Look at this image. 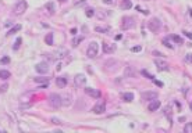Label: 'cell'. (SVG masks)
<instances>
[{
  "label": "cell",
  "mask_w": 192,
  "mask_h": 133,
  "mask_svg": "<svg viewBox=\"0 0 192 133\" xmlns=\"http://www.w3.org/2000/svg\"><path fill=\"white\" fill-rule=\"evenodd\" d=\"M49 103H50V105H52L53 108H60V107L63 105V99H61L60 94L52 93V94L49 96Z\"/></svg>",
  "instance_id": "1"
},
{
  "label": "cell",
  "mask_w": 192,
  "mask_h": 133,
  "mask_svg": "<svg viewBox=\"0 0 192 133\" xmlns=\"http://www.w3.org/2000/svg\"><path fill=\"white\" fill-rule=\"evenodd\" d=\"M97 53H99V44L96 42H91L89 46H88V50H86V56L89 58H95L97 56Z\"/></svg>",
  "instance_id": "2"
},
{
  "label": "cell",
  "mask_w": 192,
  "mask_h": 133,
  "mask_svg": "<svg viewBox=\"0 0 192 133\" xmlns=\"http://www.w3.org/2000/svg\"><path fill=\"white\" fill-rule=\"evenodd\" d=\"M27 9H28V3H27L25 0H20V1L13 7V11H14L15 14L21 15V14H24V13L27 11Z\"/></svg>",
  "instance_id": "3"
},
{
  "label": "cell",
  "mask_w": 192,
  "mask_h": 133,
  "mask_svg": "<svg viewBox=\"0 0 192 133\" xmlns=\"http://www.w3.org/2000/svg\"><path fill=\"white\" fill-rule=\"evenodd\" d=\"M135 26V18L134 17H128V15H125V17H123V24H121V28L123 29H132Z\"/></svg>",
  "instance_id": "4"
},
{
  "label": "cell",
  "mask_w": 192,
  "mask_h": 133,
  "mask_svg": "<svg viewBox=\"0 0 192 133\" xmlns=\"http://www.w3.org/2000/svg\"><path fill=\"white\" fill-rule=\"evenodd\" d=\"M49 64L47 62H39V64H36L35 65V71L38 72V73H41V75H45V73H47L49 72Z\"/></svg>",
  "instance_id": "5"
},
{
  "label": "cell",
  "mask_w": 192,
  "mask_h": 133,
  "mask_svg": "<svg viewBox=\"0 0 192 133\" xmlns=\"http://www.w3.org/2000/svg\"><path fill=\"white\" fill-rule=\"evenodd\" d=\"M161 26V22H160L159 18H152V20L148 22V28H149L152 32H157Z\"/></svg>",
  "instance_id": "6"
},
{
  "label": "cell",
  "mask_w": 192,
  "mask_h": 133,
  "mask_svg": "<svg viewBox=\"0 0 192 133\" xmlns=\"http://www.w3.org/2000/svg\"><path fill=\"white\" fill-rule=\"evenodd\" d=\"M118 65H120L118 61H116V60H109L107 62H105V69L109 72H114V71H117Z\"/></svg>",
  "instance_id": "7"
},
{
  "label": "cell",
  "mask_w": 192,
  "mask_h": 133,
  "mask_svg": "<svg viewBox=\"0 0 192 133\" xmlns=\"http://www.w3.org/2000/svg\"><path fill=\"white\" fill-rule=\"evenodd\" d=\"M105 111H106V103L105 101H99L95 107L92 108V112L97 114V115H99V114H103Z\"/></svg>",
  "instance_id": "8"
},
{
  "label": "cell",
  "mask_w": 192,
  "mask_h": 133,
  "mask_svg": "<svg viewBox=\"0 0 192 133\" xmlns=\"http://www.w3.org/2000/svg\"><path fill=\"white\" fill-rule=\"evenodd\" d=\"M84 92H85V94L93 97V99H99V97H100V92H99L97 89H93V87H85Z\"/></svg>",
  "instance_id": "9"
},
{
  "label": "cell",
  "mask_w": 192,
  "mask_h": 133,
  "mask_svg": "<svg viewBox=\"0 0 192 133\" xmlns=\"http://www.w3.org/2000/svg\"><path fill=\"white\" fill-rule=\"evenodd\" d=\"M117 49V46L114 44V43H103V51L106 53V54H111V53H114Z\"/></svg>",
  "instance_id": "10"
},
{
  "label": "cell",
  "mask_w": 192,
  "mask_h": 133,
  "mask_svg": "<svg viewBox=\"0 0 192 133\" xmlns=\"http://www.w3.org/2000/svg\"><path fill=\"white\" fill-rule=\"evenodd\" d=\"M74 82L77 86H84L86 83V76L84 73H78V75H75L74 78Z\"/></svg>",
  "instance_id": "11"
},
{
  "label": "cell",
  "mask_w": 192,
  "mask_h": 133,
  "mask_svg": "<svg viewBox=\"0 0 192 133\" xmlns=\"http://www.w3.org/2000/svg\"><path fill=\"white\" fill-rule=\"evenodd\" d=\"M155 65L157 67L159 71H169V64L167 61H163V60H155Z\"/></svg>",
  "instance_id": "12"
},
{
  "label": "cell",
  "mask_w": 192,
  "mask_h": 133,
  "mask_svg": "<svg viewBox=\"0 0 192 133\" xmlns=\"http://www.w3.org/2000/svg\"><path fill=\"white\" fill-rule=\"evenodd\" d=\"M141 97L143 99V100H155L156 97H157V93L156 92H145V93H142L141 94Z\"/></svg>",
  "instance_id": "13"
},
{
  "label": "cell",
  "mask_w": 192,
  "mask_h": 133,
  "mask_svg": "<svg viewBox=\"0 0 192 133\" xmlns=\"http://www.w3.org/2000/svg\"><path fill=\"white\" fill-rule=\"evenodd\" d=\"M159 108H160V101H159V100H156V99H155V100H152V103H150L149 107H148V110H149L150 112L157 111Z\"/></svg>",
  "instance_id": "14"
},
{
  "label": "cell",
  "mask_w": 192,
  "mask_h": 133,
  "mask_svg": "<svg viewBox=\"0 0 192 133\" xmlns=\"http://www.w3.org/2000/svg\"><path fill=\"white\" fill-rule=\"evenodd\" d=\"M56 83H57V86H59L60 89H63V87L67 86V78L60 76V78H57V79H56Z\"/></svg>",
  "instance_id": "15"
},
{
  "label": "cell",
  "mask_w": 192,
  "mask_h": 133,
  "mask_svg": "<svg viewBox=\"0 0 192 133\" xmlns=\"http://www.w3.org/2000/svg\"><path fill=\"white\" fill-rule=\"evenodd\" d=\"M123 10H129L132 7V1L131 0H121V6H120Z\"/></svg>",
  "instance_id": "16"
},
{
  "label": "cell",
  "mask_w": 192,
  "mask_h": 133,
  "mask_svg": "<svg viewBox=\"0 0 192 133\" xmlns=\"http://www.w3.org/2000/svg\"><path fill=\"white\" fill-rule=\"evenodd\" d=\"M10 76H11L10 71H7V69H1V71H0V79H3V81H7Z\"/></svg>",
  "instance_id": "17"
},
{
  "label": "cell",
  "mask_w": 192,
  "mask_h": 133,
  "mask_svg": "<svg viewBox=\"0 0 192 133\" xmlns=\"http://www.w3.org/2000/svg\"><path fill=\"white\" fill-rule=\"evenodd\" d=\"M61 99H63V104H64V105H70V104L73 103V101H71V100H73L71 94H64Z\"/></svg>",
  "instance_id": "18"
},
{
  "label": "cell",
  "mask_w": 192,
  "mask_h": 133,
  "mask_svg": "<svg viewBox=\"0 0 192 133\" xmlns=\"http://www.w3.org/2000/svg\"><path fill=\"white\" fill-rule=\"evenodd\" d=\"M20 29H21V25H20V24H18V25H14V26L11 28L10 31L7 32V36H11V35H14V33H17V32L20 31Z\"/></svg>",
  "instance_id": "19"
},
{
  "label": "cell",
  "mask_w": 192,
  "mask_h": 133,
  "mask_svg": "<svg viewBox=\"0 0 192 133\" xmlns=\"http://www.w3.org/2000/svg\"><path fill=\"white\" fill-rule=\"evenodd\" d=\"M95 31L99 33H107V32H110V26H96Z\"/></svg>",
  "instance_id": "20"
},
{
  "label": "cell",
  "mask_w": 192,
  "mask_h": 133,
  "mask_svg": "<svg viewBox=\"0 0 192 133\" xmlns=\"http://www.w3.org/2000/svg\"><path fill=\"white\" fill-rule=\"evenodd\" d=\"M123 100H124V101H132V100H134V93H124V94H123Z\"/></svg>",
  "instance_id": "21"
},
{
  "label": "cell",
  "mask_w": 192,
  "mask_h": 133,
  "mask_svg": "<svg viewBox=\"0 0 192 133\" xmlns=\"http://www.w3.org/2000/svg\"><path fill=\"white\" fill-rule=\"evenodd\" d=\"M169 39L174 40L175 43H178V44H182V43H184V40H182L180 36H177V35H170V38H169Z\"/></svg>",
  "instance_id": "22"
},
{
  "label": "cell",
  "mask_w": 192,
  "mask_h": 133,
  "mask_svg": "<svg viewBox=\"0 0 192 133\" xmlns=\"http://www.w3.org/2000/svg\"><path fill=\"white\" fill-rule=\"evenodd\" d=\"M45 42L46 44H53V33H47L45 36Z\"/></svg>",
  "instance_id": "23"
},
{
  "label": "cell",
  "mask_w": 192,
  "mask_h": 133,
  "mask_svg": "<svg viewBox=\"0 0 192 133\" xmlns=\"http://www.w3.org/2000/svg\"><path fill=\"white\" fill-rule=\"evenodd\" d=\"M184 132L185 133H192V122H188L184 128Z\"/></svg>",
  "instance_id": "24"
},
{
  "label": "cell",
  "mask_w": 192,
  "mask_h": 133,
  "mask_svg": "<svg viewBox=\"0 0 192 133\" xmlns=\"http://www.w3.org/2000/svg\"><path fill=\"white\" fill-rule=\"evenodd\" d=\"M49 78H35V82L36 83H47Z\"/></svg>",
  "instance_id": "25"
},
{
  "label": "cell",
  "mask_w": 192,
  "mask_h": 133,
  "mask_svg": "<svg viewBox=\"0 0 192 133\" xmlns=\"http://www.w3.org/2000/svg\"><path fill=\"white\" fill-rule=\"evenodd\" d=\"M21 39H20V38H18V39H17V40H15V43H14V46H13V49H14V50H17V49H18V47H20V46H21Z\"/></svg>",
  "instance_id": "26"
},
{
  "label": "cell",
  "mask_w": 192,
  "mask_h": 133,
  "mask_svg": "<svg viewBox=\"0 0 192 133\" xmlns=\"http://www.w3.org/2000/svg\"><path fill=\"white\" fill-rule=\"evenodd\" d=\"M95 15V10L93 9H88L86 10V17H93Z\"/></svg>",
  "instance_id": "27"
},
{
  "label": "cell",
  "mask_w": 192,
  "mask_h": 133,
  "mask_svg": "<svg viewBox=\"0 0 192 133\" xmlns=\"http://www.w3.org/2000/svg\"><path fill=\"white\" fill-rule=\"evenodd\" d=\"M46 9L50 11V13H53L54 11V6H53V3H46Z\"/></svg>",
  "instance_id": "28"
},
{
  "label": "cell",
  "mask_w": 192,
  "mask_h": 133,
  "mask_svg": "<svg viewBox=\"0 0 192 133\" xmlns=\"http://www.w3.org/2000/svg\"><path fill=\"white\" fill-rule=\"evenodd\" d=\"M163 44H164L166 47H169V49H174V46H173V44H170V42L167 40V39H164V40H163Z\"/></svg>",
  "instance_id": "29"
},
{
  "label": "cell",
  "mask_w": 192,
  "mask_h": 133,
  "mask_svg": "<svg viewBox=\"0 0 192 133\" xmlns=\"http://www.w3.org/2000/svg\"><path fill=\"white\" fill-rule=\"evenodd\" d=\"M9 62H10V57H3L0 60V64H9Z\"/></svg>",
  "instance_id": "30"
},
{
  "label": "cell",
  "mask_w": 192,
  "mask_h": 133,
  "mask_svg": "<svg viewBox=\"0 0 192 133\" xmlns=\"http://www.w3.org/2000/svg\"><path fill=\"white\" fill-rule=\"evenodd\" d=\"M50 122L54 123V125H60L61 121H60V119H57V118H52V119H50Z\"/></svg>",
  "instance_id": "31"
},
{
  "label": "cell",
  "mask_w": 192,
  "mask_h": 133,
  "mask_svg": "<svg viewBox=\"0 0 192 133\" xmlns=\"http://www.w3.org/2000/svg\"><path fill=\"white\" fill-rule=\"evenodd\" d=\"M185 61H187V62H192V53H189V54H187V56H185Z\"/></svg>",
  "instance_id": "32"
},
{
  "label": "cell",
  "mask_w": 192,
  "mask_h": 133,
  "mask_svg": "<svg viewBox=\"0 0 192 133\" xmlns=\"http://www.w3.org/2000/svg\"><path fill=\"white\" fill-rule=\"evenodd\" d=\"M7 89H9V86H7V85H3V86H0V93L6 92Z\"/></svg>",
  "instance_id": "33"
},
{
  "label": "cell",
  "mask_w": 192,
  "mask_h": 133,
  "mask_svg": "<svg viewBox=\"0 0 192 133\" xmlns=\"http://www.w3.org/2000/svg\"><path fill=\"white\" fill-rule=\"evenodd\" d=\"M82 40V38H78V39H75V40H73V46H78V43Z\"/></svg>",
  "instance_id": "34"
},
{
  "label": "cell",
  "mask_w": 192,
  "mask_h": 133,
  "mask_svg": "<svg viewBox=\"0 0 192 133\" xmlns=\"http://www.w3.org/2000/svg\"><path fill=\"white\" fill-rule=\"evenodd\" d=\"M142 50V47L141 46H135V47H132V51H141Z\"/></svg>",
  "instance_id": "35"
},
{
  "label": "cell",
  "mask_w": 192,
  "mask_h": 133,
  "mask_svg": "<svg viewBox=\"0 0 192 133\" xmlns=\"http://www.w3.org/2000/svg\"><path fill=\"white\" fill-rule=\"evenodd\" d=\"M184 33H185V36H187V38H189V39L192 40V33H191V32H184Z\"/></svg>",
  "instance_id": "36"
},
{
  "label": "cell",
  "mask_w": 192,
  "mask_h": 133,
  "mask_svg": "<svg viewBox=\"0 0 192 133\" xmlns=\"http://www.w3.org/2000/svg\"><path fill=\"white\" fill-rule=\"evenodd\" d=\"M113 1H114V0H103V3H105V4H111Z\"/></svg>",
  "instance_id": "37"
},
{
  "label": "cell",
  "mask_w": 192,
  "mask_h": 133,
  "mask_svg": "<svg viewBox=\"0 0 192 133\" xmlns=\"http://www.w3.org/2000/svg\"><path fill=\"white\" fill-rule=\"evenodd\" d=\"M4 26H6V28H7V26H11V22H10V21H7V22L4 24Z\"/></svg>",
  "instance_id": "38"
},
{
  "label": "cell",
  "mask_w": 192,
  "mask_h": 133,
  "mask_svg": "<svg viewBox=\"0 0 192 133\" xmlns=\"http://www.w3.org/2000/svg\"><path fill=\"white\" fill-rule=\"evenodd\" d=\"M71 33H73V35H75V33H77V29H75V28H74V29H71Z\"/></svg>",
  "instance_id": "39"
},
{
  "label": "cell",
  "mask_w": 192,
  "mask_h": 133,
  "mask_svg": "<svg viewBox=\"0 0 192 133\" xmlns=\"http://www.w3.org/2000/svg\"><path fill=\"white\" fill-rule=\"evenodd\" d=\"M59 1H60V3H65L67 0H59Z\"/></svg>",
  "instance_id": "40"
}]
</instances>
